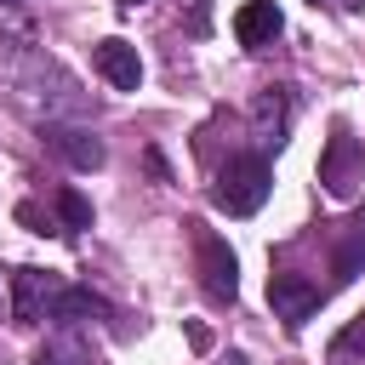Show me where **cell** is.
Masks as SVG:
<instances>
[{
  "label": "cell",
  "mask_w": 365,
  "mask_h": 365,
  "mask_svg": "<svg viewBox=\"0 0 365 365\" xmlns=\"http://www.w3.org/2000/svg\"><path fill=\"white\" fill-rule=\"evenodd\" d=\"M34 365H97V359H91V348H80L74 336H57V342H46V348L34 354Z\"/></svg>",
  "instance_id": "4fadbf2b"
},
{
  "label": "cell",
  "mask_w": 365,
  "mask_h": 365,
  "mask_svg": "<svg viewBox=\"0 0 365 365\" xmlns=\"http://www.w3.org/2000/svg\"><path fill=\"white\" fill-rule=\"evenodd\" d=\"M17 222H23V228H34V234H63V228H57V217H51V211H40V205H17Z\"/></svg>",
  "instance_id": "9a60e30c"
},
{
  "label": "cell",
  "mask_w": 365,
  "mask_h": 365,
  "mask_svg": "<svg viewBox=\"0 0 365 365\" xmlns=\"http://www.w3.org/2000/svg\"><path fill=\"white\" fill-rule=\"evenodd\" d=\"M46 319H51V325H103V319H108V302L91 297L86 285H63V291L51 297Z\"/></svg>",
  "instance_id": "9c48e42d"
},
{
  "label": "cell",
  "mask_w": 365,
  "mask_h": 365,
  "mask_svg": "<svg viewBox=\"0 0 365 365\" xmlns=\"http://www.w3.org/2000/svg\"><path fill=\"white\" fill-rule=\"evenodd\" d=\"M228 365H245V359H228Z\"/></svg>",
  "instance_id": "ffe728a7"
},
{
  "label": "cell",
  "mask_w": 365,
  "mask_h": 365,
  "mask_svg": "<svg viewBox=\"0 0 365 365\" xmlns=\"http://www.w3.org/2000/svg\"><path fill=\"white\" fill-rule=\"evenodd\" d=\"M359 348H365V314H359V319L331 342V365H348V354H359Z\"/></svg>",
  "instance_id": "5bb4252c"
},
{
  "label": "cell",
  "mask_w": 365,
  "mask_h": 365,
  "mask_svg": "<svg viewBox=\"0 0 365 365\" xmlns=\"http://www.w3.org/2000/svg\"><path fill=\"white\" fill-rule=\"evenodd\" d=\"M359 171H365V148H359V137H354L348 125H331L325 154H319V182H325V194H331V200H354Z\"/></svg>",
  "instance_id": "3957f363"
},
{
  "label": "cell",
  "mask_w": 365,
  "mask_h": 365,
  "mask_svg": "<svg viewBox=\"0 0 365 365\" xmlns=\"http://www.w3.org/2000/svg\"><path fill=\"white\" fill-rule=\"evenodd\" d=\"M268 188H274V165H268L262 154H234V160L217 171L211 205L228 211V217H251V211H262Z\"/></svg>",
  "instance_id": "6da1fadb"
},
{
  "label": "cell",
  "mask_w": 365,
  "mask_h": 365,
  "mask_svg": "<svg viewBox=\"0 0 365 365\" xmlns=\"http://www.w3.org/2000/svg\"><path fill=\"white\" fill-rule=\"evenodd\" d=\"M285 125H291V97L279 91V86H268V91H257V103H251V131H257V143H285Z\"/></svg>",
  "instance_id": "8fae6325"
},
{
  "label": "cell",
  "mask_w": 365,
  "mask_h": 365,
  "mask_svg": "<svg viewBox=\"0 0 365 365\" xmlns=\"http://www.w3.org/2000/svg\"><path fill=\"white\" fill-rule=\"evenodd\" d=\"M91 68H97L114 91H137V86H143V57H137V46L120 40V34H108V40L91 46Z\"/></svg>",
  "instance_id": "8992f818"
},
{
  "label": "cell",
  "mask_w": 365,
  "mask_h": 365,
  "mask_svg": "<svg viewBox=\"0 0 365 365\" xmlns=\"http://www.w3.org/2000/svg\"><path fill=\"white\" fill-rule=\"evenodd\" d=\"M51 200H57V228H63V234H80V228H91V200H86L80 188H57Z\"/></svg>",
  "instance_id": "7c38bea8"
},
{
  "label": "cell",
  "mask_w": 365,
  "mask_h": 365,
  "mask_svg": "<svg viewBox=\"0 0 365 365\" xmlns=\"http://www.w3.org/2000/svg\"><path fill=\"white\" fill-rule=\"evenodd\" d=\"M46 143H51L74 171H97V165H103V143H97L86 125H68V120H63V125H46Z\"/></svg>",
  "instance_id": "30bf717a"
},
{
  "label": "cell",
  "mask_w": 365,
  "mask_h": 365,
  "mask_svg": "<svg viewBox=\"0 0 365 365\" xmlns=\"http://www.w3.org/2000/svg\"><path fill=\"white\" fill-rule=\"evenodd\" d=\"M63 285H68V279L51 274V268H17V274H11V319H17V325H40L46 308H51V297H57Z\"/></svg>",
  "instance_id": "5b68a950"
},
{
  "label": "cell",
  "mask_w": 365,
  "mask_h": 365,
  "mask_svg": "<svg viewBox=\"0 0 365 365\" xmlns=\"http://www.w3.org/2000/svg\"><path fill=\"white\" fill-rule=\"evenodd\" d=\"M120 6H143V0H120Z\"/></svg>",
  "instance_id": "d6986e66"
},
{
  "label": "cell",
  "mask_w": 365,
  "mask_h": 365,
  "mask_svg": "<svg viewBox=\"0 0 365 365\" xmlns=\"http://www.w3.org/2000/svg\"><path fill=\"white\" fill-rule=\"evenodd\" d=\"M285 29V17H279V6L274 0H245L240 11H234V40L245 46V51H262V46H274V34Z\"/></svg>",
  "instance_id": "52a82bcc"
},
{
  "label": "cell",
  "mask_w": 365,
  "mask_h": 365,
  "mask_svg": "<svg viewBox=\"0 0 365 365\" xmlns=\"http://www.w3.org/2000/svg\"><path fill=\"white\" fill-rule=\"evenodd\" d=\"M331 6H336V11H359L365 0H331Z\"/></svg>",
  "instance_id": "ac0fdd59"
},
{
  "label": "cell",
  "mask_w": 365,
  "mask_h": 365,
  "mask_svg": "<svg viewBox=\"0 0 365 365\" xmlns=\"http://www.w3.org/2000/svg\"><path fill=\"white\" fill-rule=\"evenodd\" d=\"M194 228V268H200V285L211 302H234L240 297V262L228 251V240H217L205 222H188Z\"/></svg>",
  "instance_id": "7a4b0ae2"
},
{
  "label": "cell",
  "mask_w": 365,
  "mask_h": 365,
  "mask_svg": "<svg viewBox=\"0 0 365 365\" xmlns=\"http://www.w3.org/2000/svg\"><path fill=\"white\" fill-rule=\"evenodd\" d=\"M268 302H274V314H279L291 331H302V325L319 314L325 291H319L308 274H291V268H279V274H268Z\"/></svg>",
  "instance_id": "277c9868"
},
{
  "label": "cell",
  "mask_w": 365,
  "mask_h": 365,
  "mask_svg": "<svg viewBox=\"0 0 365 365\" xmlns=\"http://www.w3.org/2000/svg\"><path fill=\"white\" fill-rule=\"evenodd\" d=\"M0 314H11V285L0 279Z\"/></svg>",
  "instance_id": "e0dca14e"
},
{
  "label": "cell",
  "mask_w": 365,
  "mask_h": 365,
  "mask_svg": "<svg viewBox=\"0 0 365 365\" xmlns=\"http://www.w3.org/2000/svg\"><path fill=\"white\" fill-rule=\"evenodd\" d=\"M188 342H194V348L205 354V348H211V331H205V325H188Z\"/></svg>",
  "instance_id": "2e32d148"
},
{
  "label": "cell",
  "mask_w": 365,
  "mask_h": 365,
  "mask_svg": "<svg viewBox=\"0 0 365 365\" xmlns=\"http://www.w3.org/2000/svg\"><path fill=\"white\" fill-rule=\"evenodd\" d=\"M354 274H365V205L336 228V245H331V279L348 285Z\"/></svg>",
  "instance_id": "ba28073f"
},
{
  "label": "cell",
  "mask_w": 365,
  "mask_h": 365,
  "mask_svg": "<svg viewBox=\"0 0 365 365\" xmlns=\"http://www.w3.org/2000/svg\"><path fill=\"white\" fill-rule=\"evenodd\" d=\"M314 6H319V0H314Z\"/></svg>",
  "instance_id": "44dd1931"
}]
</instances>
